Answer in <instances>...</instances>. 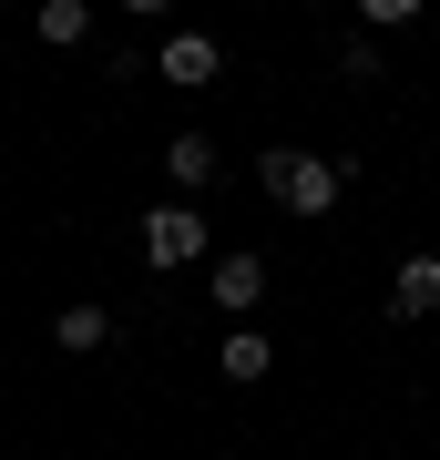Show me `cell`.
I'll return each instance as SVG.
<instances>
[{
	"label": "cell",
	"mask_w": 440,
	"mask_h": 460,
	"mask_svg": "<svg viewBox=\"0 0 440 460\" xmlns=\"http://www.w3.org/2000/svg\"><path fill=\"white\" fill-rule=\"evenodd\" d=\"M256 174H266V195H277L287 215H328L348 195V164H328V154H266Z\"/></svg>",
	"instance_id": "cell-1"
},
{
	"label": "cell",
	"mask_w": 440,
	"mask_h": 460,
	"mask_svg": "<svg viewBox=\"0 0 440 460\" xmlns=\"http://www.w3.org/2000/svg\"><path fill=\"white\" fill-rule=\"evenodd\" d=\"M144 256H154V266L205 256V215H195V205H154V215H144Z\"/></svg>",
	"instance_id": "cell-2"
},
{
	"label": "cell",
	"mask_w": 440,
	"mask_h": 460,
	"mask_svg": "<svg viewBox=\"0 0 440 460\" xmlns=\"http://www.w3.org/2000/svg\"><path fill=\"white\" fill-rule=\"evenodd\" d=\"M430 307H440V256H409L400 287H390V317L409 328V317H430Z\"/></svg>",
	"instance_id": "cell-3"
},
{
	"label": "cell",
	"mask_w": 440,
	"mask_h": 460,
	"mask_svg": "<svg viewBox=\"0 0 440 460\" xmlns=\"http://www.w3.org/2000/svg\"><path fill=\"white\" fill-rule=\"evenodd\" d=\"M215 296H226V307L246 317V307L266 296V256H256V246H246V256H215Z\"/></svg>",
	"instance_id": "cell-4"
},
{
	"label": "cell",
	"mask_w": 440,
	"mask_h": 460,
	"mask_svg": "<svg viewBox=\"0 0 440 460\" xmlns=\"http://www.w3.org/2000/svg\"><path fill=\"white\" fill-rule=\"evenodd\" d=\"M164 83H184V93L215 83V41L205 31H175V41H164Z\"/></svg>",
	"instance_id": "cell-5"
},
{
	"label": "cell",
	"mask_w": 440,
	"mask_h": 460,
	"mask_svg": "<svg viewBox=\"0 0 440 460\" xmlns=\"http://www.w3.org/2000/svg\"><path fill=\"white\" fill-rule=\"evenodd\" d=\"M51 338H62L72 358H93V348L113 338V317H103V307H62V317H51Z\"/></svg>",
	"instance_id": "cell-6"
},
{
	"label": "cell",
	"mask_w": 440,
	"mask_h": 460,
	"mask_svg": "<svg viewBox=\"0 0 440 460\" xmlns=\"http://www.w3.org/2000/svg\"><path fill=\"white\" fill-rule=\"evenodd\" d=\"M266 368H277V348H266L256 328H236V338H226V378H236V389H256Z\"/></svg>",
	"instance_id": "cell-7"
},
{
	"label": "cell",
	"mask_w": 440,
	"mask_h": 460,
	"mask_svg": "<svg viewBox=\"0 0 440 460\" xmlns=\"http://www.w3.org/2000/svg\"><path fill=\"white\" fill-rule=\"evenodd\" d=\"M164 174H175V184H205L215 174V144H205V133H175V144H164Z\"/></svg>",
	"instance_id": "cell-8"
},
{
	"label": "cell",
	"mask_w": 440,
	"mask_h": 460,
	"mask_svg": "<svg viewBox=\"0 0 440 460\" xmlns=\"http://www.w3.org/2000/svg\"><path fill=\"white\" fill-rule=\"evenodd\" d=\"M41 41H82V0H41Z\"/></svg>",
	"instance_id": "cell-9"
}]
</instances>
